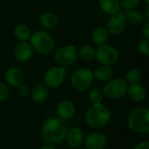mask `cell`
I'll use <instances>...</instances> for the list:
<instances>
[{"instance_id":"11","label":"cell","mask_w":149,"mask_h":149,"mask_svg":"<svg viewBox=\"0 0 149 149\" xmlns=\"http://www.w3.org/2000/svg\"><path fill=\"white\" fill-rule=\"evenodd\" d=\"M84 144L86 149H104L107 145V137L103 133L95 131L87 134Z\"/></svg>"},{"instance_id":"17","label":"cell","mask_w":149,"mask_h":149,"mask_svg":"<svg viewBox=\"0 0 149 149\" xmlns=\"http://www.w3.org/2000/svg\"><path fill=\"white\" fill-rule=\"evenodd\" d=\"M30 95L35 103L42 104L49 97V88L45 84H37L31 90Z\"/></svg>"},{"instance_id":"5","label":"cell","mask_w":149,"mask_h":149,"mask_svg":"<svg viewBox=\"0 0 149 149\" xmlns=\"http://www.w3.org/2000/svg\"><path fill=\"white\" fill-rule=\"evenodd\" d=\"M127 87L128 83L125 80L124 78L112 79L106 82V85L102 90V93L103 96L108 100H120L127 94Z\"/></svg>"},{"instance_id":"22","label":"cell","mask_w":149,"mask_h":149,"mask_svg":"<svg viewBox=\"0 0 149 149\" xmlns=\"http://www.w3.org/2000/svg\"><path fill=\"white\" fill-rule=\"evenodd\" d=\"M31 33L32 32L31 31V28L24 24H17L13 31L14 37L19 41H28Z\"/></svg>"},{"instance_id":"15","label":"cell","mask_w":149,"mask_h":149,"mask_svg":"<svg viewBox=\"0 0 149 149\" xmlns=\"http://www.w3.org/2000/svg\"><path fill=\"white\" fill-rule=\"evenodd\" d=\"M127 94L128 98L134 102L141 103L144 101L147 98V89L141 83L137 84H130L127 87Z\"/></svg>"},{"instance_id":"19","label":"cell","mask_w":149,"mask_h":149,"mask_svg":"<svg viewBox=\"0 0 149 149\" xmlns=\"http://www.w3.org/2000/svg\"><path fill=\"white\" fill-rule=\"evenodd\" d=\"M99 5L103 13L111 16L120 11V0H99Z\"/></svg>"},{"instance_id":"14","label":"cell","mask_w":149,"mask_h":149,"mask_svg":"<svg viewBox=\"0 0 149 149\" xmlns=\"http://www.w3.org/2000/svg\"><path fill=\"white\" fill-rule=\"evenodd\" d=\"M65 140L67 145L71 148H78L79 147H81V145L84 143V140H85L84 132L82 131L81 128L78 127H73L72 128H69L66 134Z\"/></svg>"},{"instance_id":"12","label":"cell","mask_w":149,"mask_h":149,"mask_svg":"<svg viewBox=\"0 0 149 149\" xmlns=\"http://www.w3.org/2000/svg\"><path fill=\"white\" fill-rule=\"evenodd\" d=\"M33 55V49L29 42L20 41L13 49V56L15 59L20 63H25L29 61Z\"/></svg>"},{"instance_id":"34","label":"cell","mask_w":149,"mask_h":149,"mask_svg":"<svg viewBox=\"0 0 149 149\" xmlns=\"http://www.w3.org/2000/svg\"><path fill=\"white\" fill-rule=\"evenodd\" d=\"M76 149H86V148H82V147H79L78 148H76Z\"/></svg>"},{"instance_id":"31","label":"cell","mask_w":149,"mask_h":149,"mask_svg":"<svg viewBox=\"0 0 149 149\" xmlns=\"http://www.w3.org/2000/svg\"><path fill=\"white\" fill-rule=\"evenodd\" d=\"M141 33L144 38H149V22H146L141 29Z\"/></svg>"},{"instance_id":"23","label":"cell","mask_w":149,"mask_h":149,"mask_svg":"<svg viewBox=\"0 0 149 149\" xmlns=\"http://www.w3.org/2000/svg\"><path fill=\"white\" fill-rule=\"evenodd\" d=\"M124 16L127 20V23L132 25H140L143 23V20H144L143 15L141 14V12L135 9L127 10L126 13L124 14Z\"/></svg>"},{"instance_id":"33","label":"cell","mask_w":149,"mask_h":149,"mask_svg":"<svg viewBox=\"0 0 149 149\" xmlns=\"http://www.w3.org/2000/svg\"><path fill=\"white\" fill-rule=\"evenodd\" d=\"M39 149H56V148H55L54 146H52V145H48V144H46V145H45V146L41 147Z\"/></svg>"},{"instance_id":"35","label":"cell","mask_w":149,"mask_h":149,"mask_svg":"<svg viewBox=\"0 0 149 149\" xmlns=\"http://www.w3.org/2000/svg\"><path fill=\"white\" fill-rule=\"evenodd\" d=\"M146 3H147V5L149 4V0H146Z\"/></svg>"},{"instance_id":"20","label":"cell","mask_w":149,"mask_h":149,"mask_svg":"<svg viewBox=\"0 0 149 149\" xmlns=\"http://www.w3.org/2000/svg\"><path fill=\"white\" fill-rule=\"evenodd\" d=\"M109 32L107 31L106 27H97L92 32V40L94 44L98 45H101L107 44L109 39Z\"/></svg>"},{"instance_id":"28","label":"cell","mask_w":149,"mask_h":149,"mask_svg":"<svg viewBox=\"0 0 149 149\" xmlns=\"http://www.w3.org/2000/svg\"><path fill=\"white\" fill-rule=\"evenodd\" d=\"M140 2L141 0H120V7L124 8L127 10L135 9L139 5Z\"/></svg>"},{"instance_id":"6","label":"cell","mask_w":149,"mask_h":149,"mask_svg":"<svg viewBox=\"0 0 149 149\" xmlns=\"http://www.w3.org/2000/svg\"><path fill=\"white\" fill-rule=\"evenodd\" d=\"M93 72L88 68H79L75 70L71 76V85L78 92L88 90L93 82Z\"/></svg>"},{"instance_id":"3","label":"cell","mask_w":149,"mask_h":149,"mask_svg":"<svg viewBox=\"0 0 149 149\" xmlns=\"http://www.w3.org/2000/svg\"><path fill=\"white\" fill-rule=\"evenodd\" d=\"M128 128L141 134L149 133V110L147 107H137L132 110L127 119Z\"/></svg>"},{"instance_id":"13","label":"cell","mask_w":149,"mask_h":149,"mask_svg":"<svg viewBox=\"0 0 149 149\" xmlns=\"http://www.w3.org/2000/svg\"><path fill=\"white\" fill-rule=\"evenodd\" d=\"M5 81L7 85L12 87H18L23 85L25 79L24 72L18 67H10L9 68L4 75Z\"/></svg>"},{"instance_id":"1","label":"cell","mask_w":149,"mask_h":149,"mask_svg":"<svg viewBox=\"0 0 149 149\" xmlns=\"http://www.w3.org/2000/svg\"><path fill=\"white\" fill-rule=\"evenodd\" d=\"M69 127L65 120L59 117H50L43 124L41 135L44 141L52 146L60 145L66 137Z\"/></svg>"},{"instance_id":"29","label":"cell","mask_w":149,"mask_h":149,"mask_svg":"<svg viewBox=\"0 0 149 149\" xmlns=\"http://www.w3.org/2000/svg\"><path fill=\"white\" fill-rule=\"evenodd\" d=\"M9 93H10V91H9L8 86L3 82H0V102L4 101L8 98Z\"/></svg>"},{"instance_id":"18","label":"cell","mask_w":149,"mask_h":149,"mask_svg":"<svg viewBox=\"0 0 149 149\" xmlns=\"http://www.w3.org/2000/svg\"><path fill=\"white\" fill-rule=\"evenodd\" d=\"M39 24L46 30H52L56 28L59 24L58 17L52 11L43 12L39 17Z\"/></svg>"},{"instance_id":"2","label":"cell","mask_w":149,"mask_h":149,"mask_svg":"<svg viewBox=\"0 0 149 149\" xmlns=\"http://www.w3.org/2000/svg\"><path fill=\"white\" fill-rule=\"evenodd\" d=\"M112 118V112L104 104L92 105L85 115L86 124L93 129H100L107 126Z\"/></svg>"},{"instance_id":"32","label":"cell","mask_w":149,"mask_h":149,"mask_svg":"<svg viewBox=\"0 0 149 149\" xmlns=\"http://www.w3.org/2000/svg\"><path fill=\"white\" fill-rule=\"evenodd\" d=\"M133 149H149V141H144L141 142H139Z\"/></svg>"},{"instance_id":"9","label":"cell","mask_w":149,"mask_h":149,"mask_svg":"<svg viewBox=\"0 0 149 149\" xmlns=\"http://www.w3.org/2000/svg\"><path fill=\"white\" fill-rule=\"evenodd\" d=\"M66 70V67L60 65L49 68L44 75L45 85L52 89L59 87L65 79Z\"/></svg>"},{"instance_id":"26","label":"cell","mask_w":149,"mask_h":149,"mask_svg":"<svg viewBox=\"0 0 149 149\" xmlns=\"http://www.w3.org/2000/svg\"><path fill=\"white\" fill-rule=\"evenodd\" d=\"M103 97L104 96H103L102 91L98 87L91 88L89 93H88V98H89V100L92 103V105L102 103Z\"/></svg>"},{"instance_id":"30","label":"cell","mask_w":149,"mask_h":149,"mask_svg":"<svg viewBox=\"0 0 149 149\" xmlns=\"http://www.w3.org/2000/svg\"><path fill=\"white\" fill-rule=\"evenodd\" d=\"M30 93H31L30 87L24 84H23L17 87V93L22 98H26V97L30 96Z\"/></svg>"},{"instance_id":"24","label":"cell","mask_w":149,"mask_h":149,"mask_svg":"<svg viewBox=\"0 0 149 149\" xmlns=\"http://www.w3.org/2000/svg\"><path fill=\"white\" fill-rule=\"evenodd\" d=\"M78 57L82 58L86 61H91L95 58L96 55V49L89 45H81L79 49H77Z\"/></svg>"},{"instance_id":"10","label":"cell","mask_w":149,"mask_h":149,"mask_svg":"<svg viewBox=\"0 0 149 149\" xmlns=\"http://www.w3.org/2000/svg\"><path fill=\"white\" fill-rule=\"evenodd\" d=\"M127 25V23L124 14L119 11L115 14L109 16L106 28L109 34L113 36H119L125 31Z\"/></svg>"},{"instance_id":"4","label":"cell","mask_w":149,"mask_h":149,"mask_svg":"<svg viewBox=\"0 0 149 149\" xmlns=\"http://www.w3.org/2000/svg\"><path fill=\"white\" fill-rule=\"evenodd\" d=\"M29 43L33 51L42 55L51 54L55 48V42L52 36L44 30H38L32 32Z\"/></svg>"},{"instance_id":"16","label":"cell","mask_w":149,"mask_h":149,"mask_svg":"<svg viewBox=\"0 0 149 149\" xmlns=\"http://www.w3.org/2000/svg\"><path fill=\"white\" fill-rule=\"evenodd\" d=\"M75 111H76L75 105L73 104L72 101L69 100H64L60 101L58 104L57 109H56L58 117L65 120H67L72 118V116L75 113Z\"/></svg>"},{"instance_id":"25","label":"cell","mask_w":149,"mask_h":149,"mask_svg":"<svg viewBox=\"0 0 149 149\" xmlns=\"http://www.w3.org/2000/svg\"><path fill=\"white\" fill-rule=\"evenodd\" d=\"M124 79L129 84L141 83V81L142 79V73L139 69H136V68L130 69L129 71H127L126 72Z\"/></svg>"},{"instance_id":"7","label":"cell","mask_w":149,"mask_h":149,"mask_svg":"<svg viewBox=\"0 0 149 149\" xmlns=\"http://www.w3.org/2000/svg\"><path fill=\"white\" fill-rule=\"evenodd\" d=\"M119 58L120 55L118 50L107 43L99 45V47L96 49L95 58L102 65L113 66L118 62Z\"/></svg>"},{"instance_id":"27","label":"cell","mask_w":149,"mask_h":149,"mask_svg":"<svg viewBox=\"0 0 149 149\" xmlns=\"http://www.w3.org/2000/svg\"><path fill=\"white\" fill-rule=\"evenodd\" d=\"M138 52L145 57L149 56V38H144L141 40L137 46Z\"/></svg>"},{"instance_id":"21","label":"cell","mask_w":149,"mask_h":149,"mask_svg":"<svg viewBox=\"0 0 149 149\" xmlns=\"http://www.w3.org/2000/svg\"><path fill=\"white\" fill-rule=\"evenodd\" d=\"M94 79L101 82H107L113 77V71L111 66L100 65L93 72Z\"/></svg>"},{"instance_id":"8","label":"cell","mask_w":149,"mask_h":149,"mask_svg":"<svg viewBox=\"0 0 149 149\" xmlns=\"http://www.w3.org/2000/svg\"><path fill=\"white\" fill-rule=\"evenodd\" d=\"M53 58L55 62L60 66L67 67L72 65L79 58L77 48L72 45H63L56 50Z\"/></svg>"}]
</instances>
